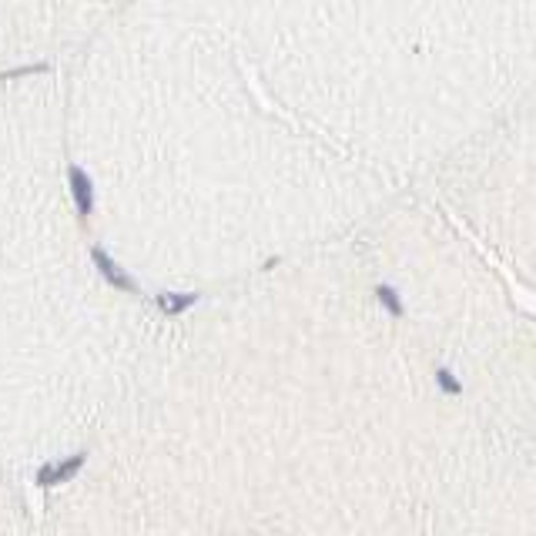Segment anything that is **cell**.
I'll return each instance as SVG.
<instances>
[{"label": "cell", "instance_id": "1", "mask_svg": "<svg viewBox=\"0 0 536 536\" xmlns=\"http://www.w3.org/2000/svg\"><path fill=\"white\" fill-rule=\"evenodd\" d=\"M84 462H87V453H74L71 460H64V462H44V466L37 469V483H41V486L67 483V480L74 476Z\"/></svg>", "mask_w": 536, "mask_h": 536}, {"label": "cell", "instance_id": "2", "mask_svg": "<svg viewBox=\"0 0 536 536\" xmlns=\"http://www.w3.org/2000/svg\"><path fill=\"white\" fill-rule=\"evenodd\" d=\"M67 181H71V195H74L77 215H81V218H87V215L94 211V184H91V178H87V171H84V168H77V164H71Z\"/></svg>", "mask_w": 536, "mask_h": 536}, {"label": "cell", "instance_id": "3", "mask_svg": "<svg viewBox=\"0 0 536 536\" xmlns=\"http://www.w3.org/2000/svg\"><path fill=\"white\" fill-rule=\"evenodd\" d=\"M91 258H94V265H98V272H101L104 279L111 281L114 288H121V292H138V285L131 279L128 272H121V265L114 261V258L107 255L104 248H91Z\"/></svg>", "mask_w": 536, "mask_h": 536}, {"label": "cell", "instance_id": "4", "mask_svg": "<svg viewBox=\"0 0 536 536\" xmlns=\"http://www.w3.org/2000/svg\"><path fill=\"white\" fill-rule=\"evenodd\" d=\"M195 302H198V292H164V295H158V305L164 308V315H181Z\"/></svg>", "mask_w": 536, "mask_h": 536}, {"label": "cell", "instance_id": "5", "mask_svg": "<svg viewBox=\"0 0 536 536\" xmlns=\"http://www.w3.org/2000/svg\"><path fill=\"white\" fill-rule=\"evenodd\" d=\"M376 299L389 308V315H403V302H399V295H396L392 285H379V288H376Z\"/></svg>", "mask_w": 536, "mask_h": 536}, {"label": "cell", "instance_id": "6", "mask_svg": "<svg viewBox=\"0 0 536 536\" xmlns=\"http://www.w3.org/2000/svg\"><path fill=\"white\" fill-rule=\"evenodd\" d=\"M436 383H439V389H442L446 396H460L462 392V383L449 372V369H436Z\"/></svg>", "mask_w": 536, "mask_h": 536}, {"label": "cell", "instance_id": "7", "mask_svg": "<svg viewBox=\"0 0 536 536\" xmlns=\"http://www.w3.org/2000/svg\"><path fill=\"white\" fill-rule=\"evenodd\" d=\"M30 71H47V64H34V67H17V71H7V74H0V77H24V74H30Z\"/></svg>", "mask_w": 536, "mask_h": 536}]
</instances>
